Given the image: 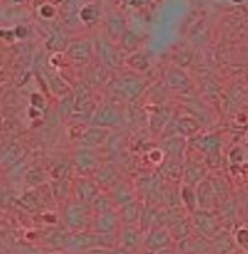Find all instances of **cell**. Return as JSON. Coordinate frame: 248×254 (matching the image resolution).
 Segmentation results:
<instances>
[{
    "instance_id": "4dcf8cb0",
    "label": "cell",
    "mask_w": 248,
    "mask_h": 254,
    "mask_svg": "<svg viewBox=\"0 0 248 254\" xmlns=\"http://www.w3.org/2000/svg\"><path fill=\"white\" fill-rule=\"evenodd\" d=\"M50 48L54 50H62L64 48V40H63L62 35L60 33H55L52 35V39L50 41Z\"/></svg>"
},
{
    "instance_id": "f546056e",
    "label": "cell",
    "mask_w": 248,
    "mask_h": 254,
    "mask_svg": "<svg viewBox=\"0 0 248 254\" xmlns=\"http://www.w3.org/2000/svg\"><path fill=\"white\" fill-rule=\"evenodd\" d=\"M102 54H103V57L104 60L107 61V63H109V64L112 65H117V62H118L117 56H115V54L113 52V50L109 45H107L106 44V45L103 46V52H102Z\"/></svg>"
},
{
    "instance_id": "9c48e42d",
    "label": "cell",
    "mask_w": 248,
    "mask_h": 254,
    "mask_svg": "<svg viewBox=\"0 0 248 254\" xmlns=\"http://www.w3.org/2000/svg\"><path fill=\"white\" fill-rule=\"evenodd\" d=\"M76 195L79 197V202H92L93 198L97 196V189L92 182L82 179L76 184Z\"/></svg>"
},
{
    "instance_id": "1f68e13d",
    "label": "cell",
    "mask_w": 248,
    "mask_h": 254,
    "mask_svg": "<svg viewBox=\"0 0 248 254\" xmlns=\"http://www.w3.org/2000/svg\"><path fill=\"white\" fill-rule=\"evenodd\" d=\"M137 43H138V39L133 34H131V33H127L125 38H124V45L127 49H133L137 45Z\"/></svg>"
},
{
    "instance_id": "2e32d148",
    "label": "cell",
    "mask_w": 248,
    "mask_h": 254,
    "mask_svg": "<svg viewBox=\"0 0 248 254\" xmlns=\"http://www.w3.org/2000/svg\"><path fill=\"white\" fill-rule=\"evenodd\" d=\"M121 239H123L124 245L127 248H136L139 245V234L136 229L133 228H126L123 231L121 235Z\"/></svg>"
},
{
    "instance_id": "52a82bcc",
    "label": "cell",
    "mask_w": 248,
    "mask_h": 254,
    "mask_svg": "<svg viewBox=\"0 0 248 254\" xmlns=\"http://www.w3.org/2000/svg\"><path fill=\"white\" fill-rule=\"evenodd\" d=\"M119 120L120 117L117 109L109 106H104L97 112L93 119V124H96L97 126H113L119 123Z\"/></svg>"
},
{
    "instance_id": "6da1fadb",
    "label": "cell",
    "mask_w": 248,
    "mask_h": 254,
    "mask_svg": "<svg viewBox=\"0 0 248 254\" xmlns=\"http://www.w3.org/2000/svg\"><path fill=\"white\" fill-rule=\"evenodd\" d=\"M89 220V209L82 202H73L65 211V223L71 229L84 228Z\"/></svg>"
},
{
    "instance_id": "30bf717a",
    "label": "cell",
    "mask_w": 248,
    "mask_h": 254,
    "mask_svg": "<svg viewBox=\"0 0 248 254\" xmlns=\"http://www.w3.org/2000/svg\"><path fill=\"white\" fill-rule=\"evenodd\" d=\"M91 48L90 44L86 41H80V43H75L68 49V55L73 61L75 62H85L90 57Z\"/></svg>"
},
{
    "instance_id": "5b68a950",
    "label": "cell",
    "mask_w": 248,
    "mask_h": 254,
    "mask_svg": "<svg viewBox=\"0 0 248 254\" xmlns=\"http://www.w3.org/2000/svg\"><path fill=\"white\" fill-rule=\"evenodd\" d=\"M142 88V82L138 79L133 78V76H124V78L118 80L117 82V92L128 98L136 97Z\"/></svg>"
},
{
    "instance_id": "3957f363",
    "label": "cell",
    "mask_w": 248,
    "mask_h": 254,
    "mask_svg": "<svg viewBox=\"0 0 248 254\" xmlns=\"http://www.w3.org/2000/svg\"><path fill=\"white\" fill-rule=\"evenodd\" d=\"M171 235L165 229H156V230L151 231L150 235L148 236L145 245L150 251L153 252H159V251L166 250L167 246L170 245Z\"/></svg>"
},
{
    "instance_id": "7c38bea8",
    "label": "cell",
    "mask_w": 248,
    "mask_h": 254,
    "mask_svg": "<svg viewBox=\"0 0 248 254\" xmlns=\"http://www.w3.org/2000/svg\"><path fill=\"white\" fill-rule=\"evenodd\" d=\"M107 137V132L102 128H90L82 136V143L87 147H95L104 142Z\"/></svg>"
},
{
    "instance_id": "603a6c76",
    "label": "cell",
    "mask_w": 248,
    "mask_h": 254,
    "mask_svg": "<svg viewBox=\"0 0 248 254\" xmlns=\"http://www.w3.org/2000/svg\"><path fill=\"white\" fill-rule=\"evenodd\" d=\"M169 81L172 87H184L188 85V79L186 78V75L182 73H179L178 70L172 71L169 76Z\"/></svg>"
},
{
    "instance_id": "4316f807",
    "label": "cell",
    "mask_w": 248,
    "mask_h": 254,
    "mask_svg": "<svg viewBox=\"0 0 248 254\" xmlns=\"http://www.w3.org/2000/svg\"><path fill=\"white\" fill-rule=\"evenodd\" d=\"M169 115H170V113L167 112L166 109L165 110L162 109L161 112L158 113V114L153 118V127L155 126V128H158V129L161 128V127L164 126V124L167 121V119H169Z\"/></svg>"
},
{
    "instance_id": "d590c367",
    "label": "cell",
    "mask_w": 248,
    "mask_h": 254,
    "mask_svg": "<svg viewBox=\"0 0 248 254\" xmlns=\"http://www.w3.org/2000/svg\"><path fill=\"white\" fill-rule=\"evenodd\" d=\"M113 254H128V252L126 250H117Z\"/></svg>"
},
{
    "instance_id": "ba28073f",
    "label": "cell",
    "mask_w": 248,
    "mask_h": 254,
    "mask_svg": "<svg viewBox=\"0 0 248 254\" xmlns=\"http://www.w3.org/2000/svg\"><path fill=\"white\" fill-rule=\"evenodd\" d=\"M75 164L81 172H91L97 167V157L91 150H80L75 155Z\"/></svg>"
},
{
    "instance_id": "8992f818",
    "label": "cell",
    "mask_w": 248,
    "mask_h": 254,
    "mask_svg": "<svg viewBox=\"0 0 248 254\" xmlns=\"http://www.w3.org/2000/svg\"><path fill=\"white\" fill-rule=\"evenodd\" d=\"M117 228V215L112 211L99 213L95 220V230L99 235H109Z\"/></svg>"
},
{
    "instance_id": "ffe728a7",
    "label": "cell",
    "mask_w": 248,
    "mask_h": 254,
    "mask_svg": "<svg viewBox=\"0 0 248 254\" xmlns=\"http://www.w3.org/2000/svg\"><path fill=\"white\" fill-rule=\"evenodd\" d=\"M114 195L115 198L121 203V205H125V203L131 202L132 200V192L131 190L128 189L127 186L125 184H119L114 190Z\"/></svg>"
},
{
    "instance_id": "4fadbf2b",
    "label": "cell",
    "mask_w": 248,
    "mask_h": 254,
    "mask_svg": "<svg viewBox=\"0 0 248 254\" xmlns=\"http://www.w3.org/2000/svg\"><path fill=\"white\" fill-rule=\"evenodd\" d=\"M139 217V207L137 202L131 201V202L125 203L121 207V218L126 224H132L136 222Z\"/></svg>"
},
{
    "instance_id": "e575fe53",
    "label": "cell",
    "mask_w": 248,
    "mask_h": 254,
    "mask_svg": "<svg viewBox=\"0 0 248 254\" xmlns=\"http://www.w3.org/2000/svg\"><path fill=\"white\" fill-rule=\"evenodd\" d=\"M155 254H173L172 253V251H170V250H162V251H159V252H156Z\"/></svg>"
},
{
    "instance_id": "7402d4cb",
    "label": "cell",
    "mask_w": 248,
    "mask_h": 254,
    "mask_svg": "<svg viewBox=\"0 0 248 254\" xmlns=\"http://www.w3.org/2000/svg\"><path fill=\"white\" fill-rule=\"evenodd\" d=\"M115 177H117V173L112 167H103L98 171L97 179L103 186H109L115 181Z\"/></svg>"
},
{
    "instance_id": "484cf974",
    "label": "cell",
    "mask_w": 248,
    "mask_h": 254,
    "mask_svg": "<svg viewBox=\"0 0 248 254\" xmlns=\"http://www.w3.org/2000/svg\"><path fill=\"white\" fill-rule=\"evenodd\" d=\"M108 27L110 32H112V34L114 35L120 34V32L124 28V20L120 17V16H113V17L109 18Z\"/></svg>"
},
{
    "instance_id": "83f0119b",
    "label": "cell",
    "mask_w": 248,
    "mask_h": 254,
    "mask_svg": "<svg viewBox=\"0 0 248 254\" xmlns=\"http://www.w3.org/2000/svg\"><path fill=\"white\" fill-rule=\"evenodd\" d=\"M179 129H181L183 133L186 134H190L192 133V132H195L197 129V124L195 123V121L192 120H183L181 121V124H179Z\"/></svg>"
},
{
    "instance_id": "d4e9b609",
    "label": "cell",
    "mask_w": 248,
    "mask_h": 254,
    "mask_svg": "<svg viewBox=\"0 0 248 254\" xmlns=\"http://www.w3.org/2000/svg\"><path fill=\"white\" fill-rule=\"evenodd\" d=\"M92 206H93V208H96L97 211H99V213H102V212H106V211H110L109 209L110 202L106 196H102V195L96 196L92 201Z\"/></svg>"
},
{
    "instance_id": "44dd1931",
    "label": "cell",
    "mask_w": 248,
    "mask_h": 254,
    "mask_svg": "<svg viewBox=\"0 0 248 254\" xmlns=\"http://www.w3.org/2000/svg\"><path fill=\"white\" fill-rule=\"evenodd\" d=\"M164 148L171 155H178L183 151L184 142L181 138H172V139L164 143Z\"/></svg>"
},
{
    "instance_id": "ac0fdd59",
    "label": "cell",
    "mask_w": 248,
    "mask_h": 254,
    "mask_svg": "<svg viewBox=\"0 0 248 254\" xmlns=\"http://www.w3.org/2000/svg\"><path fill=\"white\" fill-rule=\"evenodd\" d=\"M143 191L147 192L148 195L158 194L160 191V182L156 177H148V178H143L142 183H140Z\"/></svg>"
},
{
    "instance_id": "277c9868",
    "label": "cell",
    "mask_w": 248,
    "mask_h": 254,
    "mask_svg": "<svg viewBox=\"0 0 248 254\" xmlns=\"http://www.w3.org/2000/svg\"><path fill=\"white\" fill-rule=\"evenodd\" d=\"M195 225H196L197 230L205 236H211L214 235L217 231V220L212 214L208 212L201 211L197 212L194 217Z\"/></svg>"
},
{
    "instance_id": "836d02e7",
    "label": "cell",
    "mask_w": 248,
    "mask_h": 254,
    "mask_svg": "<svg viewBox=\"0 0 248 254\" xmlns=\"http://www.w3.org/2000/svg\"><path fill=\"white\" fill-rule=\"evenodd\" d=\"M85 254H112L108 250H102V248H92V250L86 251Z\"/></svg>"
},
{
    "instance_id": "d6986e66",
    "label": "cell",
    "mask_w": 248,
    "mask_h": 254,
    "mask_svg": "<svg viewBox=\"0 0 248 254\" xmlns=\"http://www.w3.org/2000/svg\"><path fill=\"white\" fill-rule=\"evenodd\" d=\"M194 144L205 151H214L219 147V142L216 137L198 138Z\"/></svg>"
},
{
    "instance_id": "7a4b0ae2",
    "label": "cell",
    "mask_w": 248,
    "mask_h": 254,
    "mask_svg": "<svg viewBox=\"0 0 248 254\" xmlns=\"http://www.w3.org/2000/svg\"><path fill=\"white\" fill-rule=\"evenodd\" d=\"M102 239L99 234H78L73 235L69 239H67V245L68 247L71 250L75 251H89L92 250L93 247L101 244Z\"/></svg>"
},
{
    "instance_id": "9a60e30c",
    "label": "cell",
    "mask_w": 248,
    "mask_h": 254,
    "mask_svg": "<svg viewBox=\"0 0 248 254\" xmlns=\"http://www.w3.org/2000/svg\"><path fill=\"white\" fill-rule=\"evenodd\" d=\"M90 91L85 85H80L76 91V102H75V108L78 109V112H85L89 107L90 103Z\"/></svg>"
},
{
    "instance_id": "e0dca14e",
    "label": "cell",
    "mask_w": 248,
    "mask_h": 254,
    "mask_svg": "<svg viewBox=\"0 0 248 254\" xmlns=\"http://www.w3.org/2000/svg\"><path fill=\"white\" fill-rule=\"evenodd\" d=\"M213 189H212V184L209 183H201L200 189H198V200H200L201 206L207 207L209 203L213 201Z\"/></svg>"
},
{
    "instance_id": "f1b7e54d",
    "label": "cell",
    "mask_w": 248,
    "mask_h": 254,
    "mask_svg": "<svg viewBox=\"0 0 248 254\" xmlns=\"http://www.w3.org/2000/svg\"><path fill=\"white\" fill-rule=\"evenodd\" d=\"M98 16V7L96 6H87L86 9H84L81 13L82 20L86 22H92L97 18Z\"/></svg>"
},
{
    "instance_id": "5bb4252c",
    "label": "cell",
    "mask_w": 248,
    "mask_h": 254,
    "mask_svg": "<svg viewBox=\"0 0 248 254\" xmlns=\"http://www.w3.org/2000/svg\"><path fill=\"white\" fill-rule=\"evenodd\" d=\"M203 177V168L198 165L190 164L189 166H186V171H184V178L186 182L190 186L192 184H196L197 182H200Z\"/></svg>"
},
{
    "instance_id": "d6a6232c",
    "label": "cell",
    "mask_w": 248,
    "mask_h": 254,
    "mask_svg": "<svg viewBox=\"0 0 248 254\" xmlns=\"http://www.w3.org/2000/svg\"><path fill=\"white\" fill-rule=\"evenodd\" d=\"M28 179H29L30 183H33V184H38V183H40L41 181H43V175H41L40 171L34 170V171H32V172L29 173Z\"/></svg>"
},
{
    "instance_id": "8fae6325",
    "label": "cell",
    "mask_w": 248,
    "mask_h": 254,
    "mask_svg": "<svg viewBox=\"0 0 248 254\" xmlns=\"http://www.w3.org/2000/svg\"><path fill=\"white\" fill-rule=\"evenodd\" d=\"M190 233V224L184 217L179 218L170 224V235L177 240H183Z\"/></svg>"
},
{
    "instance_id": "cb8c5ba5",
    "label": "cell",
    "mask_w": 248,
    "mask_h": 254,
    "mask_svg": "<svg viewBox=\"0 0 248 254\" xmlns=\"http://www.w3.org/2000/svg\"><path fill=\"white\" fill-rule=\"evenodd\" d=\"M162 173H164L165 177H167V178L177 179L178 177L181 176L182 170L177 164L170 162V164H166L165 166H162Z\"/></svg>"
}]
</instances>
